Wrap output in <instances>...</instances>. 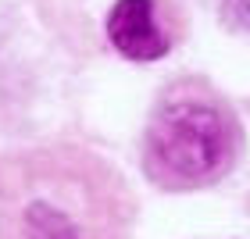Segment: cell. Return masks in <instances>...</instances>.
Segmentation results:
<instances>
[{
  "label": "cell",
  "mask_w": 250,
  "mask_h": 239,
  "mask_svg": "<svg viewBox=\"0 0 250 239\" xmlns=\"http://www.w3.org/2000/svg\"><path fill=\"white\" fill-rule=\"evenodd\" d=\"M232 157V121L204 100H179L161 107L146 129V168L165 189L208 186L229 172Z\"/></svg>",
  "instance_id": "7a4b0ae2"
},
{
  "label": "cell",
  "mask_w": 250,
  "mask_h": 239,
  "mask_svg": "<svg viewBox=\"0 0 250 239\" xmlns=\"http://www.w3.org/2000/svg\"><path fill=\"white\" fill-rule=\"evenodd\" d=\"M107 36L129 61H157L168 50V36L154 15V0H118L107 15Z\"/></svg>",
  "instance_id": "3957f363"
},
{
  "label": "cell",
  "mask_w": 250,
  "mask_h": 239,
  "mask_svg": "<svg viewBox=\"0 0 250 239\" xmlns=\"http://www.w3.org/2000/svg\"><path fill=\"white\" fill-rule=\"evenodd\" d=\"M132 200L107 161L75 146L0 157V239H129Z\"/></svg>",
  "instance_id": "6da1fadb"
},
{
  "label": "cell",
  "mask_w": 250,
  "mask_h": 239,
  "mask_svg": "<svg viewBox=\"0 0 250 239\" xmlns=\"http://www.w3.org/2000/svg\"><path fill=\"white\" fill-rule=\"evenodd\" d=\"M232 11H236V18H240L243 25L250 29V0H236V4H232Z\"/></svg>",
  "instance_id": "277c9868"
}]
</instances>
